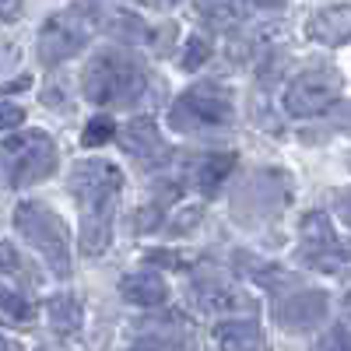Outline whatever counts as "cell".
<instances>
[{
	"instance_id": "obj_11",
	"label": "cell",
	"mask_w": 351,
	"mask_h": 351,
	"mask_svg": "<svg viewBox=\"0 0 351 351\" xmlns=\"http://www.w3.org/2000/svg\"><path fill=\"white\" fill-rule=\"evenodd\" d=\"M116 141H120V148H123L134 162H141V169H144V165L152 169V165L172 158L169 144L162 141V134H158V127H155L152 116H134L130 123L116 127Z\"/></svg>"
},
{
	"instance_id": "obj_8",
	"label": "cell",
	"mask_w": 351,
	"mask_h": 351,
	"mask_svg": "<svg viewBox=\"0 0 351 351\" xmlns=\"http://www.w3.org/2000/svg\"><path fill=\"white\" fill-rule=\"evenodd\" d=\"M88 18H92V8H67L64 14H53L46 18L43 32H39V60L46 67H56L77 56L88 46Z\"/></svg>"
},
{
	"instance_id": "obj_10",
	"label": "cell",
	"mask_w": 351,
	"mask_h": 351,
	"mask_svg": "<svg viewBox=\"0 0 351 351\" xmlns=\"http://www.w3.org/2000/svg\"><path fill=\"white\" fill-rule=\"evenodd\" d=\"M291 200V180L278 169H260L239 186L236 193V211L246 218H263V215H278L288 208Z\"/></svg>"
},
{
	"instance_id": "obj_16",
	"label": "cell",
	"mask_w": 351,
	"mask_h": 351,
	"mask_svg": "<svg viewBox=\"0 0 351 351\" xmlns=\"http://www.w3.org/2000/svg\"><path fill=\"white\" fill-rule=\"evenodd\" d=\"M215 341L221 351H267V337L256 319H225L215 327Z\"/></svg>"
},
{
	"instance_id": "obj_31",
	"label": "cell",
	"mask_w": 351,
	"mask_h": 351,
	"mask_svg": "<svg viewBox=\"0 0 351 351\" xmlns=\"http://www.w3.org/2000/svg\"><path fill=\"white\" fill-rule=\"evenodd\" d=\"M28 81H32V77H14L11 84H4V88H0V92H21V88H28Z\"/></svg>"
},
{
	"instance_id": "obj_15",
	"label": "cell",
	"mask_w": 351,
	"mask_h": 351,
	"mask_svg": "<svg viewBox=\"0 0 351 351\" xmlns=\"http://www.w3.org/2000/svg\"><path fill=\"white\" fill-rule=\"evenodd\" d=\"M120 295L137 309H162L169 302V285L155 271H134L120 281Z\"/></svg>"
},
{
	"instance_id": "obj_33",
	"label": "cell",
	"mask_w": 351,
	"mask_h": 351,
	"mask_svg": "<svg viewBox=\"0 0 351 351\" xmlns=\"http://www.w3.org/2000/svg\"><path fill=\"white\" fill-rule=\"evenodd\" d=\"M344 309H348V316H351V295H348V299H344Z\"/></svg>"
},
{
	"instance_id": "obj_4",
	"label": "cell",
	"mask_w": 351,
	"mask_h": 351,
	"mask_svg": "<svg viewBox=\"0 0 351 351\" xmlns=\"http://www.w3.org/2000/svg\"><path fill=\"white\" fill-rule=\"evenodd\" d=\"M56 162H60V152L46 130H21L14 137H4L0 141V186H36L56 172Z\"/></svg>"
},
{
	"instance_id": "obj_6",
	"label": "cell",
	"mask_w": 351,
	"mask_h": 351,
	"mask_svg": "<svg viewBox=\"0 0 351 351\" xmlns=\"http://www.w3.org/2000/svg\"><path fill=\"white\" fill-rule=\"evenodd\" d=\"M341 92H344V77L337 67L330 64L306 67L285 88V112L288 116H324L337 106Z\"/></svg>"
},
{
	"instance_id": "obj_26",
	"label": "cell",
	"mask_w": 351,
	"mask_h": 351,
	"mask_svg": "<svg viewBox=\"0 0 351 351\" xmlns=\"http://www.w3.org/2000/svg\"><path fill=\"white\" fill-rule=\"evenodd\" d=\"M316 351H351V330L348 327H334L330 334H324L316 341Z\"/></svg>"
},
{
	"instance_id": "obj_29",
	"label": "cell",
	"mask_w": 351,
	"mask_h": 351,
	"mask_svg": "<svg viewBox=\"0 0 351 351\" xmlns=\"http://www.w3.org/2000/svg\"><path fill=\"white\" fill-rule=\"evenodd\" d=\"M148 260H158V263H165V267H183V260L180 256H169V253H148Z\"/></svg>"
},
{
	"instance_id": "obj_17",
	"label": "cell",
	"mask_w": 351,
	"mask_h": 351,
	"mask_svg": "<svg viewBox=\"0 0 351 351\" xmlns=\"http://www.w3.org/2000/svg\"><path fill=\"white\" fill-rule=\"evenodd\" d=\"M46 316H49V327H53L56 337L74 341L81 334V324H84V306L77 302V295L60 291V295H53L46 302Z\"/></svg>"
},
{
	"instance_id": "obj_20",
	"label": "cell",
	"mask_w": 351,
	"mask_h": 351,
	"mask_svg": "<svg viewBox=\"0 0 351 351\" xmlns=\"http://www.w3.org/2000/svg\"><path fill=\"white\" fill-rule=\"evenodd\" d=\"M250 11H253V8H246V4H197V14L208 18V25H211V28H221V32L243 25V18H246Z\"/></svg>"
},
{
	"instance_id": "obj_19",
	"label": "cell",
	"mask_w": 351,
	"mask_h": 351,
	"mask_svg": "<svg viewBox=\"0 0 351 351\" xmlns=\"http://www.w3.org/2000/svg\"><path fill=\"white\" fill-rule=\"evenodd\" d=\"M0 274L18 281V291L21 288H36L39 285V274L32 271V263L21 256V250H14L11 243H0Z\"/></svg>"
},
{
	"instance_id": "obj_2",
	"label": "cell",
	"mask_w": 351,
	"mask_h": 351,
	"mask_svg": "<svg viewBox=\"0 0 351 351\" xmlns=\"http://www.w3.org/2000/svg\"><path fill=\"white\" fill-rule=\"evenodd\" d=\"M148 84V67L123 49H102L81 71V92L95 106H134L144 99Z\"/></svg>"
},
{
	"instance_id": "obj_5",
	"label": "cell",
	"mask_w": 351,
	"mask_h": 351,
	"mask_svg": "<svg viewBox=\"0 0 351 351\" xmlns=\"http://www.w3.org/2000/svg\"><path fill=\"white\" fill-rule=\"evenodd\" d=\"M14 228H18V236L46 260V267L56 278H71V267H74L71 263V232L49 204L21 200L14 208Z\"/></svg>"
},
{
	"instance_id": "obj_9",
	"label": "cell",
	"mask_w": 351,
	"mask_h": 351,
	"mask_svg": "<svg viewBox=\"0 0 351 351\" xmlns=\"http://www.w3.org/2000/svg\"><path fill=\"white\" fill-rule=\"evenodd\" d=\"M327 313H330V295L324 288L295 285V288H288L285 295L278 299L274 324L291 330V334H309V330H316L319 324H324Z\"/></svg>"
},
{
	"instance_id": "obj_21",
	"label": "cell",
	"mask_w": 351,
	"mask_h": 351,
	"mask_svg": "<svg viewBox=\"0 0 351 351\" xmlns=\"http://www.w3.org/2000/svg\"><path fill=\"white\" fill-rule=\"evenodd\" d=\"M127 351H193V341L176 330H152L141 341H134Z\"/></svg>"
},
{
	"instance_id": "obj_24",
	"label": "cell",
	"mask_w": 351,
	"mask_h": 351,
	"mask_svg": "<svg viewBox=\"0 0 351 351\" xmlns=\"http://www.w3.org/2000/svg\"><path fill=\"white\" fill-rule=\"evenodd\" d=\"M112 137H116V120L106 116V112L92 116V120L84 123V130H81V144H84V148H102V144H109Z\"/></svg>"
},
{
	"instance_id": "obj_30",
	"label": "cell",
	"mask_w": 351,
	"mask_h": 351,
	"mask_svg": "<svg viewBox=\"0 0 351 351\" xmlns=\"http://www.w3.org/2000/svg\"><path fill=\"white\" fill-rule=\"evenodd\" d=\"M21 11H25L21 4H0V18H4V21H14Z\"/></svg>"
},
{
	"instance_id": "obj_28",
	"label": "cell",
	"mask_w": 351,
	"mask_h": 351,
	"mask_svg": "<svg viewBox=\"0 0 351 351\" xmlns=\"http://www.w3.org/2000/svg\"><path fill=\"white\" fill-rule=\"evenodd\" d=\"M334 211H337V218L351 228V190H337V193H334Z\"/></svg>"
},
{
	"instance_id": "obj_3",
	"label": "cell",
	"mask_w": 351,
	"mask_h": 351,
	"mask_svg": "<svg viewBox=\"0 0 351 351\" xmlns=\"http://www.w3.org/2000/svg\"><path fill=\"white\" fill-rule=\"evenodd\" d=\"M236 120V95L221 81H197L169 106V127L176 134H218Z\"/></svg>"
},
{
	"instance_id": "obj_25",
	"label": "cell",
	"mask_w": 351,
	"mask_h": 351,
	"mask_svg": "<svg viewBox=\"0 0 351 351\" xmlns=\"http://www.w3.org/2000/svg\"><path fill=\"white\" fill-rule=\"evenodd\" d=\"M211 60V39L208 36H193L190 43H186V53H183V71H197L200 64H208Z\"/></svg>"
},
{
	"instance_id": "obj_12",
	"label": "cell",
	"mask_w": 351,
	"mask_h": 351,
	"mask_svg": "<svg viewBox=\"0 0 351 351\" xmlns=\"http://www.w3.org/2000/svg\"><path fill=\"white\" fill-rule=\"evenodd\" d=\"M190 302L200 313H239L253 309V299L239 285H232L228 278H193L190 281Z\"/></svg>"
},
{
	"instance_id": "obj_14",
	"label": "cell",
	"mask_w": 351,
	"mask_h": 351,
	"mask_svg": "<svg viewBox=\"0 0 351 351\" xmlns=\"http://www.w3.org/2000/svg\"><path fill=\"white\" fill-rule=\"evenodd\" d=\"M232 169H236V152H208L190 165L183 183H190L200 197H215V193H221Z\"/></svg>"
},
{
	"instance_id": "obj_7",
	"label": "cell",
	"mask_w": 351,
	"mask_h": 351,
	"mask_svg": "<svg viewBox=\"0 0 351 351\" xmlns=\"http://www.w3.org/2000/svg\"><path fill=\"white\" fill-rule=\"evenodd\" d=\"M299 260L313 271L334 274L351 260V246L337 236L334 221L327 218V211H309L299 221Z\"/></svg>"
},
{
	"instance_id": "obj_18",
	"label": "cell",
	"mask_w": 351,
	"mask_h": 351,
	"mask_svg": "<svg viewBox=\"0 0 351 351\" xmlns=\"http://www.w3.org/2000/svg\"><path fill=\"white\" fill-rule=\"evenodd\" d=\"M99 14H106V18H109L102 28H106L109 36H116L120 43H130V46H144V43H152L148 25H144L134 11H127V8H99Z\"/></svg>"
},
{
	"instance_id": "obj_32",
	"label": "cell",
	"mask_w": 351,
	"mask_h": 351,
	"mask_svg": "<svg viewBox=\"0 0 351 351\" xmlns=\"http://www.w3.org/2000/svg\"><path fill=\"white\" fill-rule=\"evenodd\" d=\"M0 351H21V344L11 341V337H0Z\"/></svg>"
},
{
	"instance_id": "obj_22",
	"label": "cell",
	"mask_w": 351,
	"mask_h": 351,
	"mask_svg": "<svg viewBox=\"0 0 351 351\" xmlns=\"http://www.w3.org/2000/svg\"><path fill=\"white\" fill-rule=\"evenodd\" d=\"M239 267L253 278V281H260L263 288H288V278L291 274H285L278 263H267V260H260V256H239Z\"/></svg>"
},
{
	"instance_id": "obj_27",
	"label": "cell",
	"mask_w": 351,
	"mask_h": 351,
	"mask_svg": "<svg viewBox=\"0 0 351 351\" xmlns=\"http://www.w3.org/2000/svg\"><path fill=\"white\" fill-rule=\"evenodd\" d=\"M25 123V109L14 102H0V134L4 130H18Z\"/></svg>"
},
{
	"instance_id": "obj_23",
	"label": "cell",
	"mask_w": 351,
	"mask_h": 351,
	"mask_svg": "<svg viewBox=\"0 0 351 351\" xmlns=\"http://www.w3.org/2000/svg\"><path fill=\"white\" fill-rule=\"evenodd\" d=\"M0 313L18 319V324H28V319H36V306L28 302L25 291L11 288V285H0Z\"/></svg>"
},
{
	"instance_id": "obj_1",
	"label": "cell",
	"mask_w": 351,
	"mask_h": 351,
	"mask_svg": "<svg viewBox=\"0 0 351 351\" xmlns=\"http://www.w3.org/2000/svg\"><path fill=\"white\" fill-rule=\"evenodd\" d=\"M123 172L106 158H84L71 169V197L81 215L77 243L84 256H102L112 243V221L120 208Z\"/></svg>"
},
{
	"instance_id": "obj_13",
	"label": "cell",
	"mask_w": 351,
	"mask_h": 351,
	"mask_svg": "<svg viewBox=\"0 0 351 351\" xmlns=\"http://www.w3.org/2000/svg\"><path fill=\"white\" fill-rule=\"evenodd\" d=\"M306 36L319 46H348L351 43V4H327L309 14Z\"/></svg>"
},
{
	"instance_id": "obj_34",
	"label": "cell",
	"mask_w": 351,
	"mask_h": 351,
	"mask_svg": "<svg viewBox=\"0 0 351 351\" xmlns=\"http://www.w3.org/2000/svg\"><path fill=\"white\" fill-rule=\"evenodd\" d=\"M348 169H351V155H348Z\"/></svg>"
}]
</instances>
